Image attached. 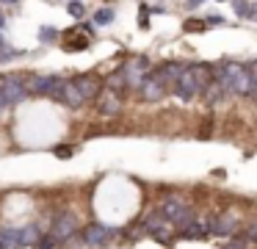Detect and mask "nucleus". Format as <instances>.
Here are the masks:
<instances>
[{"mask_svg":"<svg viewBox=\"0 0 257 249\" xmlns=\"http://www.w3.org/2000/svg\"><path fill=\"white\" fill-rule=\"evenodd\" d=\"M3 111H6V100L0 97V114H3Z\"/></svg>","mask_w":257,"mask_h":249,"instance_id":"b1692460","label":"nucleus"},{"mask_svg":"<svg viewBox=\"0 0 257 249\" xmlns=\"http://www.w3.org/2000/svg\"><path fill=\"white\" fill-rule=\"evenodd\" d=\"M207 235H224V238H229V235H235V230H238V219H235L232 213H218L216 219H210L207 221Z\"/></svg>","mask_w":257,"mask_h":249,"instance_id":"9d476101","label":"nucleus"},{"mask_svg":"<svg viewBox=\"0 0 257 249\" xmlns=\"http://www.w3.org/2000/svg\"><path fill=\"white\" fill-rule=\"evenodd\" d=\"M207 221H199V219H191L188 224L183 227V238H207Z\"/></svg>","mask_w":257,"mask_h":249,"instance_id":"2eb2a0df","label":"nucleus"},{"mask_svg":"<svg viewBox=\"0 0 257 249\" xmlns=\"http://www.w3.org/2000/svg\"><path fill=\"white\" fill-rule=\"evenodd\" d=\"M61 47L69 50V53L86 50L89 47V33L80 31V28H69V31H64V36H61Z\"/></svg>","mask_w":257,"mask_h":249,"instance_id":"ddd939ff","label":"nucleus"},{"mask_svg":"<svg viewBox=\"0 0 257 249\" xmlns=\"http://www.w3.org/2000/svg\"><path fill=\"white\" fill-rule=\"evenodd\" d=\"M139 25L141 28L150 25V9H147V6H141V11H139Z\"/></svg>","mask_w":257,"mask_h":249,"instance_id":"aec40b11","label":"nucleus"},{"mask_svg":"<svg viewBox=\"0 0 257 249\" xmlns=\"http://www.w3.org/2000/svg\"><path fill=\"white\" fill-rule=\"evenodd\" d=\"M180 69H183V64H177V61H172V64H161L155 66L152 72H147L144 80L139 83L141 86V97L150 100V103H155V100H161L163 94L169 92V83L177 80Z\"/></svg>","mask_w":257,"mask_h":249,"instance_id":"f03ea898","label":"nucleus"},{"mask_svg":"<svg viewBox=\"0 0 257 249\" xmlns=\"http://www.w3.org/2000/svg\"><path fill=\"white\" fill-rule=\"evenodd\" d=\"M94 22H97V25H111V22H113V11L111 9H100L94 14Z\"/></svg>","mask_w":257,"mask_h":249,"instance_id":"f3484780","label":"nucleus"},{"mask_svg":"<svg viewBox=\"0 0 257 249\" xmlns=\"http://www.w3.org/2000/svg\"><path fill=\"white\" fill-rule=\"evenodd\" d=\"M42 39H45V42H50V39H53V28H45V31H42Z\"/></svg>","mask_w":257,"mask_h":249,"instance_id":"5701e85b","label":"nucleus"},{"mask_svg":"<svg viewBox=\"0 0 257 249\" xmlns=\"http://www.w3.org/2000/svg\"><path fill=\"white\" fill-rule=\"evenodd\" d=\"M161 216L169 221V224H177V227H185L191 219H194L191 208L177 197V194H169V197L163 199V205H161Z\"/></svg>","mask_w":257,"mask_h":249,"instance_id":"7ed1b4c3","label":"nucleus"},{"mask_svg":"<svg viewBox=\"0 0 257 249\" xmlns=\"http://www.w3.org/2000/svg\"><path fill=\"white\" fill-rule=\"evenodd\" d=\"M150 72V61L144 58V55H136V58H130L127 64L122 66V77H124V86H139L141 80H144V75Z\"/></svg>","mask_w":257,"mask_h":249,"instance_id":"0eeeda50","label":"nucleus"},{"mask_svg":"<svg viewBox=\"0 0 257 249\" xmlns=\"http://www.w3.org/2000/svg\"><path fill=\"white\" fill-rule=\"evenodd\" d=\"M113 232H116L113 227L94 221V224H89L83 230V243H89V246H102V243H108L113 238Z\"/></svg>","mask_w":257,"mask_h":249,"instance_id":"1a4fd4ad","label":"nucleus"},{"mask_svg":"<svg viewBox=\"0 0 257 249\" xmlns=\"http://www.w3.org/2000/svg\"><path fill=\"white\" fill-rule=\"evenodd\" d=\"M56 155L58 158H72V147H69V144H61V147H56Z\"/></svg>","mask_w":257,"mask_h":249,"instance_id":"4be33fe9","label":"nucleus"},{"mask_svg":"<svg viewBox=\"0 0 257 249\" xmlns=\"http://www.w3.org/2000/svg\"><path fill=\"white\" fill-rule=\"evenodd\" d=\"M218 89L227 94H254V64H240V61H227L218 66Z\"/></svg>","mask_w":257,"mask_h":249,"instance_id":"f257e3e1","label":"nucleus"},{"mask_svg":"<svg viewBox=\"0 0 257 249\" xmlns=\"http://www.w3.org/2000/svg\"><path fill=\"white\" fill-rule=\"evenodd\" d=\"M0 47H3V36H0Z\"/></svg>","mask_w":257,"mask_h":249,"instance_id":"bb28decb","label":"nucleus"},{"mask_svg":"<svg viewBox=\"0 0 257 249\" xmlns=\"http://www.w3.org/2000/svg\"><path fill=\"white\" fill-rule=\"evenodd\" d=\"M205 25H207V22H202V20H188V22H185V31H202Z\"/></svg>","mask_w":257,"mask_h":249,"instance_id":"412c9836","label":"nucleus"},{"mask_svg":"<svg viewBox=\"0 0 257 249\" xmlns=\"http://www.w3.org/2000/svg\"><path fill=\"white\" fill-rule=\"evenodd\" d=\"M58 100H61L64 105H69V108H78V105H83L86 100H83V94L75 89V83L72 80H64L61 83V89H58Z\"/></svg>","mask_w":257,"mask_h":249,"instance_id":"4468645a","label":"nucleus"},{"mask_svg":"<svg viewBox=\"0 0 257 249\" xmlns=\"http://www.w3.org/2000/svg\"><path fill=\"white\" fill-rule=\"evenodd\" d=\"M124 94L127 92H116V89H108V86H102L100 89V94H97V111H100L102 116H116V114H122V108H124Z\"/></svg>","mask_w":257,"mask_h":249,"instance_id":"20e7f679","label":"nucleus"},{"mask_svg":"<svg viewBox=\"0 0 257 249\" xmlns=\"http://www.w3.org/2000/svg\"><path fill=\"white\" fill-rule=\"evenodd\" d=\"M6 3H17V0H6Z\"/></svg>","mask_w":257,"mask_h":249,"instance_id":"a878e982","label":"nucleus"},{"mask_svg":"<svg viewBox=\"0 0 257 249\" xmlns=\"http://www.w3.org/2000/svg\"><path fill=\"white\" fill-rule=\"evenodd\" d=\"M39 227H25V230H20V249L23 246H31V243H39Z\"/></svg>","mask_w":257,"mask_h":249,"instance_id":"dca6fc26","label":"nucleus"},{"mask_svg":"<svg viewBox=\"0 0 257 249\" xmlns=\"http://www.w3.org/2000/svg\"><path fill=\"white\" fill-rule=\"evenodd\" d=\"M78 232V219L75 213H58L56 221H53V230H50V238L53 243H64Z\"/></svg>","mask_w":257,"mask_h":249,"instance_id":"423d86ee","label":"nucleus"},{"mask_svg":"<svg viewBox=\"0 0 257 249\" xmlns=\"http://www.w3.org/2000/svg\"><path fill=\"white\" fill-rule=\"evenodd\" d=\"M199 92L202 89H199V83H196L191 66H183L180 75H177V80H174V94H177L180 100H191V97H196Z\"/></svg>","mask_w":257,"mask_h":249,"instance_id":"6e6552de","label":"nucleus"},{"mask_svg":"<svg viewBox=\"0 0 257 249\" xmlns=\"http://www.w3.org/2000/svg\"><path fill=\"white\" fill-rule=\"evenodd\" d=\"M3 22H6V20H3V14H0V28H3Z\"/></svg>","mask_w":257,"mask_h":249,"instance_id":"393cba45","label":"nucleus"},{"mask_svg":"<svg viewBox=\"0 0 257 249\" xmlns=\"http://www.w3.org/2000/svg\"><path fill=\"white\" fill-rule=\"evenodd\" d=\"M232 6H235V11H238L240 17H254V14H251L254 9H251V6L246 3V0H232Z\"/></svg>","mask_w":257,"mask_h":249,"instance_id":"a211bd4d","label":"nucleus"},{"mask_svg":"<svg viewBox=\"0 0 257 249\" xmlns=\"http://www.w3.org/2000/svg\"><path fill=\"white\" fill-rule=\"evenodd\" d=\"M23 83H25V94H50V97H58V89H61L64 80L53 75H34Z\"/></svg>","mask_w":257,"mask_h":249,"instance_id":"39448f33","label":"nucleus"},{"mask_svg":"<svg viewBox=\"0 0 257 249\" xmlns=\"http://www.w3.org/2000/svg\"><path fill=\"white\" fill-rule=\"evenodd\" d=\"M72 83H75V89L83 94V100H94L97 94H100V89H102V80H100L97 75H91V72L72 77Z\"/></svg>","mask_w":257,"mask_h":249,"instance_id":"f8f14e48","label":"nucleus"},{"mask_svg":"<svg viewBox=\"0 0 257 249\" xmlns=\"http://www.w3.org/2000/svg\"><path fill=\"white\" fill-rule=\"evenodd\" d=\"M69 14H72L75 20H83V14H86L83 3H78V0H72V3H69Z\"/></svg>","mask_w":257,"mask_h":249,"instance_id":"6ab92c4d","label":"nucleus"},{"mask_svg":"<svg viewBox=\"0 0 257 249\" xmlns=\"http://www.w3.org/2000/svg\"><path fill=\"white\" fill-rule=\"evenodd\" d=\"M0 97L9 103H20L25 97V83L23 77H0Z\"/></svg>","mask_w":257,"mask_h":249,"instance_id":"9b49d317","label":"nucleus"}]
</instances>
